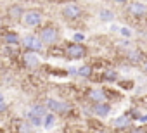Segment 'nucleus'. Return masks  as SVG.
<instances>
[{"label":"nucleus","mask_w":147,"mask_h":133,"mask_svg":"<svg viewBox=\"0 0 147 133\" xmlns=\"http://www.w3.org/2000/svg\"><path fill=\"white\" fill-rule=\"evenodd\" d=\"M21 17H23L24 26H38L42 23V19H43V12L38 11V9H30V11L23 12Z\"/></svg>","instance_id":"obj_1"},{"label":"nucleus","mask_w":147,"mask_h":133,"mask_svg":"<svg viewBox=\"0 0 147 133\" xmlns=\"http://www.w3.org/2000/svg\"><path fill=\"white\" fill-rule=\"evenodd\" d=\"M57 38H59V33H57V30L52 28V26H47V28H43V30L40 31V40H42V43H45V45H54V43L57 42Z\"/></svg>","instance_id":"obj_2"},{"label":"nucleus","mask_w":147,"mask_h":133,"mask_svg":"<svg viewBox=\"0 0 147 133\" xmlns=\"http://www.w3.org/2000/svg\"><path fill=\"white\" fill-rule=\"evenodd\" d=\"M66 55L67 57H71V59H83L85 55H87V48L83 47V45H80V43H71V45H67V48H66Z\"/></svg>","instance_id":"obj_3"},{"label":"nucleus","mask_w":147,"mask_h":133,"mask_svg":"<svg viewBox=\"0 0 147 133\" xmlns=\"http://www.w3.org/2000/svg\"><path fill=\"white\" fill-rule=\"evenodd\" d=\"M21 43H23L28 50H33V52H40V50L43 48V43H42L40 36H35V35H28V36H24Z\"/></svg>","instance_id":"obj_4"},{"label":"nucleus","mask_w":147,"mask_h":133,"mask_svg":"<svg viewBox=\"0 0 147 133\" xmlns=\"http://www.w3.org/2000/svg\"><path fill=\"white\" fill-rule=\"evenodd\" d=\"M47 109H50L52 112H69L71 111V105L67 102H61V100H54V99H49L47 100Z\"/></svg>","instance_id":"obj_5"},{"label":"nucleus","mask_w":147,"mask_h":133,"mask_svg":"<svg viewBox=\"0 0 147 133\" xmlns=\"http://www.w3.org/2000/svg\"><path fill=\"white\" fill-rule=\"evenodd\" d=\"M62 16L66 19H78L82 16V7L76 4H67L62 7Z\"/></svg>","instance_id":"obj_6"},{"label":"nucleus","mask_w":147,"mask_h":133,"mask_svg":"<svg viewBox=\"0 0 147 133\" xmlns=\"http://www.w3.org/2000/svg\"><path fill=\"white\" fill-rule=\"evenodd\" d=\"M128 12L135 17H142L147 14V7L142 2H131V4H128Z\"/></svg>","instance_id":"obj_7"},{"label":"nucleus","mask_w":147,"mask_h":133,"mask_svg":"<svg viewBox=\"0 0 147 133\" xmlns=\"http://www.w3.org/2000/svg\"><path fill=\"white\" fill-rule=\"evenodd\" d=\"M24 62H26V66L28 68H36L38 66V55H36V52H33V50H28L26 54H24Z\"/></svg>","instance_id":"obj_8"},{"label":"nucleus","mask_w":147,"mask_h":133,"mask_svg":"<svg viewBox=\"0 0 147 133\" xmlns=\"http://www.w3.org/2000/svg\"><path fill=\"white\" fill-rule=\"evenodd\" d=\"M94 112H95L97 116L104 118V116H107V114L111 112V107H109V104H106V102H97V104L94 105Z\"/></svg>","instance_id":"obj_9"},{"label":"nucleus","mask_w":147,"mask_h":133,"mask_svg":"<svg viewBox=\"0 0 147 133\" xmlns=\"http://www.w3.org/2000/svg\"><path fill=\"white\" fill-rule=\"evenodd\" d=\"M88 97H90L95 104H97V102H106V92L100 90V88H94V90H90Z\"/></svg>","instance_id":"obj_10"},{"label":"nucleus","mask_w":147,"mask_h":133,"mask_svg":"<svg viewBox=\"0 0 147 133\" xmlns=\"http://www.w3.org/2000/svg\"><path fill=\"white\" fill-rule=\"evenodd\" d=\"M30 111H31L33 114L40 116V118H45V116H47V105H42V104H35Z\"/></svg>","instance_id":"obj_11"},{"label":"nucleus","mask_w":147,"mask_h":133,"mask_svg":"<svg viewBox=\"0 0 147 133\" xmlns=\"http://www.w3.org/2000/svg\"><path fill=\"white\" fill-rule=\"evenodd\" d=\"M4 42L9 43V45H19V43H21V40H19V36H18L16 33H5Z\"/></svg>","instance_id":"obj_12"},{"label":"nucleus","mask_w":147,"mask_h":133,"mask_svg":"<svg viewBox=\"0 0 147 133\" xmlns=\"http://www.w3.org/2000/svg\"><path fill=\"white\" fill-rule=\"evenodd\" d=\"M99 17H100L102 21L111 23V21L114 19V12H113V11H109V9H102V11H99Z\"/></svg>","instance_id":"obj_13"},{"label":"nucleus","mask_w":147,"mask_h":133,"mask_svg":"<svg viewBox=\"0 0 147 133\" xmlns=\"http://www.w3.org/2000/svg\"><path fill=\"white\" fill-rule=\"evenodd\" d=\"M113 124H114L116 128H125V126L130 124V119H128V116H119V118H116V119L113 121Z\"/></svg>","instance_id":"obj_14"},{"label":"nucleus","mask_w":147,"mask_h":133,"mask_svg":"<svg viewBox=\"0 0 147 133\" xmlns=\"http://www.w3.org/2000/svg\"><path fill=\"white\" fill-rule=\"evenodd\" d=\"M28 121H30L31 124H35V126L43 124V118H40V116H36V114H33L31 111H28Z\"/></svg>","instance_id":"obj_15"},{"label":"nucleus","mask_w":147,"mask_h":133,"mask_svg":"<svg viewBox=\"0 0 147 133\" xmlns=\"http://www.w3.org/2000/svg\"><path fill=\"white\" fill-rule=\"evenodd\" d=\"M9 16L11 17H21L23 16V9L19 5H11L9 7Z\"/></svg>","instance_id":"obj_16"},{"label":"nucleus","mask_w":147,"mask_h":133,"mask_svg":"<svg viewBox=\"0 0 147 133\" xmlns=\"http://www.w3.org/2000/svg\"><path fill=\"white\" fill-rule=\"evenodd\" d=\"M54 121H55V116H54V112H47V116L43 118V124H45V128H52Z\"/></svg>","instance_id":"obj_17"},{"label":"nucleus","mask_w":147,"mask_h":133,"mask_svg":"<svg viewBox=\"0 0 147 133\" xmlns=\"http://www.w3.org/2000/svg\"><path fill=\"white\" fill-rule=\"evenodd\" d=\"M128 59H130L131 62H138V60L142 59V54H140L138 50H130V52H128Z\"/></svg>","instance_id":"obj_18"},{"label":"nucleus","mask_w":147,"mask_h":133,"mask_svg":"<svg viewBox=\"0 0 147 133\" xmlns=\"http://www.w3.org/2000/svg\"><path fill=\"white\" fill-rule=\"evenodd\" d=\"M78 75L83 76V78H88L92 75V68H90V66H82V68L78 69Z\"/></svg>","instance_id":"obj_19"},{"label":"nucleus","mask_w":147,"mask_h":133,"mask_svg":"<svg viewBox=\"0 0 147 133\" xmlns=\"http://www.w3.org/2000/svg\"><path fill=\"white\" fill-rule=\"evenodd\" d=\"M104 78H106L107 81H116V80H118V75H116V71H107V73L104 75Z\"/></svg>","instance_id":"obj_20"},{"label":"nucleus","mask_w":147,"mask_h":133,"mask_svg":"<svg viewBox=\"0 0 147 133\" xmlns=\"http://www.w3.org/2000/svg\"><path fill=\"white\" fill-rule=\"evenodd\" d=\"M31 126H33V124H31L30 121H28V123H23V124H21V133H31Z\"/></svg>","instance_id":"obj_21"},{"label":"nucleus","mask_w":147,"mask_h":133,"mask_svg":"<svg viewBox=\"0 0 147 133\" xmlns=\"http://www.w3.org/2000/svg\"><path fill=\"white\" fill-rule=\"evenodd\" d=\"M73 40H75L76 43H80V42H83V40H85V35H83V33H76L75 36H73Z\"/></svg>","instance_id":"obj_22"},{"label":"nucleus","mask_w":147,"mask_h":133,"mask_svg":"<svg viewBox=\"0 0 147 133\" xmlns=\"http://www.w3.org/2000/svg\"><path fill=\"white\" fill-rule=\"evenodd\" d=\"M119 31H121V35H123V36H130V35H131V31H130L128 28H121Z\"/></svg>","instance_id":"obj_23"},{"label":"nucleus","mask_w":147,"mask_h":133,"mask_svg":"<svg viewBox=\"0 0 147 133\" xmlns=\"http://www.w3.org/2000/svg\"><path fill=\"white\" fill-rule=\"evenodd\" d=\"M5 109H7V105H5V104H4V102H0V112H4V111H5Z\"/></svg>","instance_id":"obj_24"},{"label":"nucleus","mask_w":147,"mask_h":133,"mask_svg":"<svg viewBox=\"0 0 147 133\" xmlns=\"http://www.w3.org/2000/svg\"><path fill=\"white\" fill-rule=\"evenodd\" d=\"M131 133H144V130H138V128H135V130H133Z\"/></svg>","instance_id":"obj_25"},{"label":"nucleus","mask_w":147,"mask_h":133,"mask_svg":"<svg viewBox=\"0 0 147 133\" xmlns=\"http://www.w3.org/2000/svg\"><path fill=\"white\" fill-rule=\"evenodd\" d=\"M116 4H125V2H128V0H114Z\"/></svg>","instance_id":"obj_26"},{"label":"nucleus","mask_w":147,"mask_h":133,"mask_svg":"<svg viewBox=\"0 0 147 133\" xmlns=\"http://www.w3.org/2000/svg\"><path fill=\"white\" fill-rule=\"evenodd\" d=\"M144 71H145V73H147V60H145V62H144Z\"/></svg>","instance_id":"obj_27"},{"label":"nucleus","mask_w":147,"mask_h":133,"mask_svg":"<svg viewBox=\"0 0 147 133\" xmlns=\"http://www.w3.org/2000/svg\"><path fill=\"white\" fill-rule=\"evenodd\" d=\"M0 102H4V97H2V93H0Z\"/></svg>","instance_id":"obj_28"}]
</instances>
